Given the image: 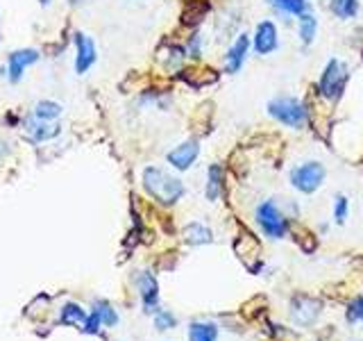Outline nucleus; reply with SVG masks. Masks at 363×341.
<instances>
[{
    "instance_id": "nucleus-1",
    "label": "nucleus",
    "mask_w": 363,
    "mask_h": 341,
    "mask_svg": "<svg viewBox=\"0 0 363 341\" xmlns=\"http://www.w3.org/2000/svg\"><path fill=\"white\" fill-rule=\"evenodd\" d=\"M143 189L159 205H175L186 191L179 177L170 175L159 166H148L143 170Z\"/></svg>"
},
{
    "instance_id": "nucleus-2",
    "label": "nucleus",
    "mask_w": 363,
    "mask_h": 341,
    "mask_svg": "<svg viewBox=\"0 0 363 341\" xmlns=\"http://www.w3.org/2000/svg\"><path fill=\"white\" fill-rule=\"evenodd\" d=\"M268 114L273 118H277L284 125L296 127V130H300V127L307 123L305 102H300L298 98H291V96H282V98H275L268 102Z\"/></svg>"
},
{
    "instance_id": "nucleus-3",
    "label": "nucleus",
    "mask_w": 363,
    "mask_h": 341,
    "mask_svg": "<svg viewBox=\"0 0 363 341\" xmlns=\"http://www.w3.org/2000/svg\"><path fill=\"white\" fill-rule=\"evenodd\" d=\"M348 66L341 59H332L330 64L325 66V71L321 75V82H318V89H321V96L327 100H339L343 96V89L348 84Z\"/></svg>"
},
{
    "instance_id": "nucleus-4",
    "label": "nucleus",
    "mask_w": 363,
    "mask_h": 341,
    "mask_svg": "<svg viewBox=\"0 0 363 341\" xmlns=\"http://www.w3.org/2000/svg\"><path fill=\"white\" fill-rule=\"evenodd\" d=\"M257 223L261 228V232L271 239H282L287 235L289 223H287V216L282 214L277 209V205L273 200H264L261 205L257 207Z\"/></svg>"
},
{
    "instance_id": "nucleus-5",
    "label": "nucleus",
    "mask_w": 363,
    "mask_h": 341,
    "mask_svg": "<svg viewBox=\"0 0 363 341\" xmlns=\"http://www.w3.org/2000/svg\"><path fill=\"white\" fill-rule=\"evenodd\" d=\"M325 182V166L321 161H307L291 170V184L302 193H314Z\"/></svg>"
},
{
    "instance_id": "nucleus-6",
    "label": "nucleus",
    "mask_w": 363,
    "mask_h": 341,
    "mask_svg": "<svg viewBox=\"0 0 363 341\" xmlns=\"http://www.w3.org/2000/svg\"><path fill=\"white\" fill-rule=\"evenodd\" d=\"M39 50L37 48H21V50H14V53L10 55V59H7V78H10V82H21L25 71L39 62Z\"/></svg>"
},
{
    "instance_id": "nucleus-7",
    "label": "nucleus",
    "mask_w": 363,
    "mask_h": 341,
    "mask_svg": "<svg viewBox=\"0 0 363 341\" xmlns=\"http://www.w3.org/2000/svg\"><path fill=\"white\" fill-rule=\"evenodd\" d=\"M75 48H77V55H75V73H77V75L89 73L91 68H93V64H96V59H98L96 44H93V39L89 37V34L75 32Z\"/></svg>"
},
{
    "instance_id": "nucleus-8",
    "label": "nucleus",
    "mask_w": 363,
    "mask_h": 341,
    "mask_svg": "<svg viewBox=\"0 0 363 341\" xmlns=\"http://www.w3.org/2000/svg\"><path fill=\"white\" fill-rule=\"evenodd\" d=\"M23 130L32 143H41V141H50V139H55V136H59L62 127L55 121H41V118L32 114L23 121Z\"/></svg>"
},
{
    "instance_id": "nucleus-9",
    "label": "nucleus",
    "mask_w": 363,
    "mask_h": 341,
    "mask_svg": "<svg viewBox=\"0 0 363 341\" xmlns=\"http://www.w3.org/2000/svg\"><path fill=\"white\" fill-rule=\"evenodd\" d=\"M200 155V143L195 139H188V141H182L179 146L172 148L168 155H166V161L177 170H186L193 166V161Z\"/></svg>"
},
{
    "instance_id": "nucleus-10",
    "label": "nucleus",
    "mask_w": 363,
    "mask_h": 341,
    "mask_svg": "<svg viewBox=\"0 0 363 341\" xmlns=\"http://www.w3.org/2000/svg\"><path fill=\"white\" fill-rule=\"evenodd\" d=\"M136 287H139V294H141V301L145 312H157V303H159V285H157V278L152 276L150 271H141L139 278H136Z\"/></svg>"
},
{
    "instance_id": "nucleus-11",
    "label": "nucleus",
    "mask_w": 363,
    "mask_h": 341,
    "mask_svg": "<svg viewBox=\"0 0 363 341\" xmlns=\"http://www.w3.org/2000/svg\"><path fill=\"white\" fill-rule=\"evenodd\" d=\"M291 314L298 326H311L318 319V314H321V303L314 301V298L298 296L291 305Z\"/></svg>"
},
{
    "instance_id": "nucleus-12",
    "label": "nucleus",
    "mask_w": 363,
    "mask_h": 341,
    "mask_svg": "<svg viewBox=\"0 0 363 341\" xmlns=\"http://www.w3.org/2000/svg\"><path fill=\"white\" fill-rule=\"evenodd\" d=\"M277 28H275L273 21H261L257 28V34H255V48L259 55H271L273 50H277Z\"/></svg>"
},
{
    "instance_id": "nucleus-13",
    "label": "nucleus",
    "mask_w": 363,
    "mask_h": 341,
    "mask_svg": "<svg viewBox=\"0 0 363 341\" xmlns=\"http://www.w3.org/2000/svg\"><path fill=\"white\" fill-rule=\"evenodd\" d=\"M248 50H250V37L243 32V34H239V37H236L234 46L227 50V57H225V71H227V73H239L241 66L245 64Z\"/></svg>"
},
{
    "instance_id": "nucleus-14",
    "label": "nucleus",
    "mask_w": 363,
    "mask_h": 341,
    "mask_svg": "<svg viewBox=\"0 0 363 341\" xmlns=\"http://www.w3.org/2000/svg\"><path fill=\"white\" fill-rule=\"evenodd\" d=\"M188 341H218V326L211 321H193L188 326Z\"/></svg>"
},
{
    "instance_id": "nucleus-15",
    "label": "nucleus",
    "mask_w": 363,
    "mask_h": 341,
    "mask_svg": "<svg viewBox=\"0 0 363 341\" xmlns=\"http://www.w3.org/2000/svg\"><path fill=\"white\" fill-rule=\"evenodd\" d=\"M184 241L188 246H204L213 241V232L204 223H188L184 228Z\"/></svg>"
},
{
    "instance_id": "nucleus-16",
    "label": "nucleus",
    "mask_w": 363,
    "mask_h": 341,
    "mask_svg": "<svg viewBox=\"0 0 363 341\" xmlns=\"http://www.w3.org/2000/svg\"><path fill=\"white\" fill-rule=\"evenodd\" d=\"M223 191V168L218 164H211L209 170H207V200H218V196Z\"/></svg>"
},
{
    "instance_id": "nucleus-17",
    "label": "nucleus",
    "mask_w": 363,
    "mask_h": 341,
    "mask_svg": "<svg viewBox=\"0 0 363 341\" xmlns=\"http://www.w3.org/2000/svg\"><path fill=\"white\" fill-rule=\"evenodd\" d=\"M64 107L59 105L55 100H39L37 105H34V116L41 118V121H57L59 116H62Z\"/></svg>"
},
{
    "instance_id": "nucleus-18",
    "label": "nucleus",
    "mask_w": 363,
    "mask_h": 341,
    "mask_svg": "<svg viewBox=\"0 0 363 341\" xmlns=\"http://www.w3.org/2000/svg\"><path fill=\"white\" fill-rule=\"evenodd\" d=\"M330 7H332L334 16H339L343 21H350L357 16L361 0H330Z\"/></svg>"
},
{
    "instance_id": "nucleus-19",
    "label": "nucleus",
    "mask_w": 363,
    "mask_h": 341,
    "mask_svg": "<svg viewBox=\"0 0 363 341\" xmlns=\"http://www.w3.org/2000/svg\"><path fill=\"white\" fill-rule=\"evenodd\" d=\"M275 10L282 12V14H296L302 16L309 12V3L307 0H268Z\"/></svg>"
},
{
    "instance_id": "nucleus-20",
    "label": "nucleus",
    "mask_w": 363,
    "mask_h": 341,
    "mask_svg": "<svg viewBox=\"0 0 363 341\" xmlns=\"http://www.w3.org/2000/svg\"><path fill=\"white\" fill-rule=\"evenodd\" d=\"M84 319H86V312L82 307L77 303H68V305H64L59 323H62V326H82Z\"/></svg>"
},
{
    "instance_id": "nucleus-21",
    "label": "nucleus",
    "mask_w": 363,
    "mask_h": 341,
    "mask_svg": "<svg viewBox=\"0 0 363 341\" xmlns=\"http://www.w3.org/2000/svg\"><path fill=\"white\" fill-rule=\"evenodd\" d=\"M316 32H318V21H316V16L314 14H302L300 16V39H302V44H314V39H316Z\"/></svg>"
},
{
    "instance_id": "nucleus-22",
    "label": "nucleus",
    "mask_w": 363,
    "mask_h": 341,
    "mask_svg": "<svg viewBox=\"0 0 363 341\" xmlns=\"http://www.w3.org/2000/svg\"><path fill=\"white\" fill-rule=\"evenodd\" d=\"M182 78H184L191 87H204V84H211L218 80L216 71H182Z\"/></svg>"
},
{
    "instance_id": "nucleus-23",
    "label": "nucleus",
    "mask_w": 363,
    "mask_h": 341,
    "mask_svg": "<svg viewBox=\"0 0 363 341\" xmlns=\"http://www.w3.org/2000/svg\"><path fill=\"white\" fill-rule=\"evenodd\" d=\"M184 57H186V50L179 46H168L166 55H159V59L166 64V68H179L182 62H184Z\"/></svg>"
},
{
    "instance_id": "nucleus-24",
    "label": "nucleus",
    "mask_w": 363,
    "mask_h": 341,
    "mask_svg": "<svg viewBox=\"0 0 363 341\" xmlns=\"http://www.w3.org/2000/svg\"><path fill=\"white\" fill-rule=\"evenodd\" d=\"M93 310L100 314V319L105 326H116L118 323V314L114 312V307H111L107 301H98L96 305H93Z\"/></svg>"
},
{
    "instance_id": "nucleus-25",
    "label": "nucleus",
    "mask_w": 363,
    "mask_h": 341,
    "mask_svg": "<svg viewBox=\"0 0 363 341\" xmlns=\"http://www.w3.org/2000/svg\"><path fill=\"white\" fill-rule=\"evenodd\" d=\"M177 326V319L172 317V314L168 312V310H157L154 312V328L157 330H172Z\"/></svg>"
},
{
    "instance_id": "nucleus-26",
    "label": "nucleus",
    "mask_w": 363,
    "mask_h": 341,
    "mask_svg": "<svg viewBox=\"0 0 363 341\" xmlns=\"http://www.w3.org/2000/svg\"><path fill=\"white\" fill-rule=\"evenodd\" d=\"M100 326H105L100 319V314L93 310L91 314H86V319L82 323V330L86 332V335H100Z\"/></svg>"
},
{
    "instance_id": "nucleus-27",
    "label": "nucleus",
    "mask_w": 363,
    "mask_h": 341,
    "mask_svg": "<svg viewBox=\"0 0 363 341\" xmlns=\"http://www.w3.org/2000/svg\"><path fill=\"white\" fill-rule=\"evenodd\" d=\"M345 219H348V198H345V196H339V198H336V205H334V221L336 223H345Z\"/></svg>"
},
{
    "instance_id": "nucleus-28",
    "label": "nucleus",
    "mask_w": 363,
    "mask_h": 341,
    "mask_svg": "<svg viewBox=\"0 0 363 341\" xmlns=\"http://www.w3.org/2000/svg\"><path fill=\"white\" fill-rule=\"evenodd\" d=\"M348 321L350 323H363V296L357 298L352 305H350V310H348Z\"/></svg>"
},
{
    "instance_id": "nucleus-29",
    "label": "nucleus",
    "mask_w": 363,
    "mask_h": 341,
    "mask_svg": "<svg viewBox=\"0 0 363 341\" xmlns=\"http://www.w3.org/2000/svg\"><path fill=\"white\" fill-rule=\"evenodd\" d=\"M186 55L193 57V59H197V57L202 55V37H200V34H193V37L188 39V44H186Z\"/></svg>"
},
{
    "instance_id": "nucleus-30",
    "label": "nucleus",
    "mask_w": 363,
    "mask_h": 341,
    "mask_svg": "<svg viewBox=\"0 0 363 341\" xmlns=\"http://www.w3.org/2000/svg\"><path fill=\"white\" fill-rule=\"evenodd\" d=\"M68 3H71V5H84L86 0H68Z\"/></svg>"
},
{
    "instance_id": "nucleus-31",
    "label": "nucleus",
    "mask_w": 363,
    "mask_h": 341,
    "mask_svg": "<svg viewBox=\"0 0 363 341\" xmlns=\"http://www.w3.org/2000/svg\"><path fill=\"white\" fill-rule=\"evenodd\" d=\"M41 5H50V0H39Z\"/></svg>"
}]
</instances>
